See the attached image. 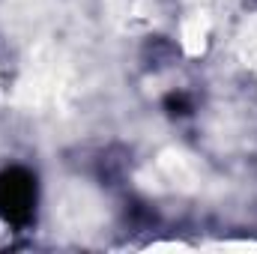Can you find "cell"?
Returning a JSON list of instances; mask_svg holds the SVG:
<instances>
[{"label":"cell","instance_id":"1","mask_svg":"<svg viewBox=\"0 0 257 254\" xmlns=\"http://www.w3.org/2000/svg\"><path fill=\"white\" fill-rule=\"evenodd\" d=\"M36 209V180L24 168H9L0 174V218L24 227L33 221Z\"/></svg>","mask_w":257,"mask_h":254},{"label":"cell","instance_id":"2","mask_svg":"<svg viewBox=\"0 0 257 254\" xmlns=\"http://www.w3.org/2000/svg\"><path fill=\"white\" fill-rule=\"evenodd\" d=\"M165 108H168L171 114H177V117L192 114V102H189V96H186V93H171V96L165 99Z\"/></svg>","mask_w":257,"mask_h":254}]
</instances>
